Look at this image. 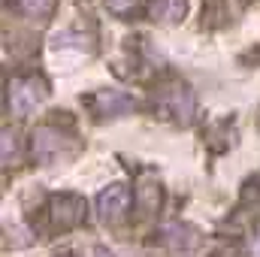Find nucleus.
I'll list each match as a JSON object with an SVG mask.
<instances>
[{
    "mask_svg": "<svg viewBox=\"0 0 260 257\" xmlns=\"http://www.w3.org/2000/svg\"><path fill=\"white\" fill-rule=\"evenodd\" d=\"M157 112L164 115V118H170V121H176V124H182V127H188L191 121H194L197 115V97L194 91L185 85V82H167L160 91H157Z\"/></svg>",
    "mask_w": 260,
    "mask_h": 257,
    "instance_id": "nucleus-1",
    "label": "nucleus"
},
{
    "mask_svg": "<svg viewBox=\"0 0 260 257\" xmlns=\"http://www.w3.org/2000/svg\"><path fill=\"white\" fill-rule=\"evenodd\" d=\"M30 151H34V157L40 160V164H61V160H70L76 151H79V145L61 133L58 127H52V124H40V127L30 133Z\"/></svg>",
    "mask_w": 260,
    "mask_h": 257,
    "instance_id": "nucleus-2",
    "label": "nucleus"
},
{
    "mask_svg": "<svg viewBox=\"0 0 260 257\" xmlns=\"http://www.w3.org/2000/svg\"><path fill=\"white\" fill-rule=\"evenodd\" d=\"M46 94H49V88L40 76H15L6 82V106L15 118L30 115L46 100Z\"/></svg>",
    "mask_w": 260,
    "mask_h": 257,
    "instance_id": "nucleus-3",
    "label": "nucleus"
},
{
    "mask_svg": "<svg viewBox=\"0 0 260 257\" xmlns=\"http://www.w3.org/2000/svg\"><path fill=\"white\" fill-rule=\"evenodd\" d=\"M85 212H88V206H85V200L79 197V194H55L52 200H49V218H52V227L55 230H76L79 224H85Z\"/></svg>",
    "mask_w": 260,
    "mask_h": 257,
    "instance_id": "nucleus-4",
    "label": "nucleus"
},
{
    "mask_svg": "<svg viewBox=\"0 0 260 257\" xmlns=\"http://www.w3.org/2000/svg\"><path fill=\"white\" fill-rule=\"evenodd\" d=\"M160 242L173 257H194L200 251V245H203L200 233L191 224H167L160 230Z\"/></svg>",
    "mask_w": 260,
    "mask_h": 257,
    "instance_id": "nucleus-5",
    "label": "nucleus"
},
{
    "mask_svg": "<svg viewBox=\"0 0 260 257\" xmlns=\"http://www.w3.org/2000/svg\"><path fill=\"white\" fill-rule=\"evenodd\" d=\"M127 209H130V191H127V185H121V182L103 188L100 197H97V215H100L103 224L121 221L127 215Z\"/></svg>",
    "mask_w": 260,
    "mask_h": 257,
    "instance_id": "nucleus-6",
    "label": "nucleus"
},
{
    "mask_svg": "<svg viewBox=\"0 0 260 257\" xmlns=\"http://www.w3.org/2000/svg\"><path fill=\"white\" fill-rule=\"evenodd\" d=\"M188 12V0H148L145 15L157 24H176Z\"/></svg>",
    "mask_w": 260,
    "mask_h": 257,
    "instance_id": "nucleus-7",
    "label": "nucleus"
},
{
    "mask_svg": "<svg viewBox=\"0 0 260 257\" xmlns=\"http://www.w3.org/2000/svg\"><path fill=\"white\" fill-rule=\"evenodd\" d=\"M91 106L97 109V115H109V118H115V115L130 112L136 103L130 100L127 94H121V91H97V97L91 100Z\"/></svg>",
    "mask_w": 260,
    "mask_h": 257,
    "instance_id": "nucleus-8",
    "label": "nucleus"
},
{
    "mask_svg": "<svg viewBox=\"0 0 260 257\" xmlns=\"http://www.w3.org/2000/svg\"><path fill=\"white\" fill-rule=\"evenodd\" d=\"M136 206H139V212L142 215H154L157 209H160V200H164V191H160V185L154 182V179H142L139 185H136Z\"/></svg>",
    "mask_w": 260,
    "mask_h": 257,
    "instance_id": "nucleus-9",
    "label": "nucleus"
},
{
    "mask_svg": "<svg viewBox=\"0 0 260 257\" xmlns=\"http://www.w3.org/2000/svg\"><path fill=\"white\" fill-rule=\"evenodd\" d=\"M15 3L30 18H49L55 12V6H58V0H15Z\"/></svg>",
    "mask_w": 260,
    "mask_h": 257,
    "instance_id": "nucleus-10",
    "label": "nucleus"
},
{
    "mask_svg": "<svg viewBox=\"0 0 260 257\" xmlns=\"http://www.w3.org/2000/svg\"><path fill=\"white\" fill-rule=\"evenodd\" d=\"M18 164V136L12 130H3V167Z\"/></svg>",
    "mask_w": 260,
    "mask_h": 257,
    "instance_id": "nucleus-11",
    "label": "nucleus"
},
{
    "mask_svg": "<svg viewBox=\"0 0 260 257\" xmlns=\"http://www.w3.org/2000/svg\"><path fill=\"white\" fill-rule=\"evenodd\" d=\"M103 3H106V9L112 15H127L130 9L136 6V0H103Z\"/></svg>",
    "mask_w": 260,
    "mask_h": 257,
    "instance_id": "nucleus-12",
    "label": "nucleus"
},
{
    "mask_svg": "<svg viewBox=\"0 0 260 257\" xmlns=\"http://www.w3.org/2000/svg\"><path fill=\"white\" fill-rule=\"evenodd\" d=\"M245 257H260V224L251 230V236L245 242Z\"/></svg>",
    "mask_w": 260,
    "mask_h": 257,
    "instance_id": "nucleus-13",
    "label": "nucleus"
},
{
    "mask_svg": "<svg viewBox=\"0 0 260 257\" xmlns=\"http://www.w3.org/2000/svg\"><path fill=\"white\" fill-rule=\"evenodd\" d=\"M91 254H94V257H112L106 248H100V245H97V248H91Z\"/></svg>",
    "mask_w": 260,
    "mask_h": 257,
    "instance_id": "nucleus-14",
    "label": "nucleus"
}]
</instances>
